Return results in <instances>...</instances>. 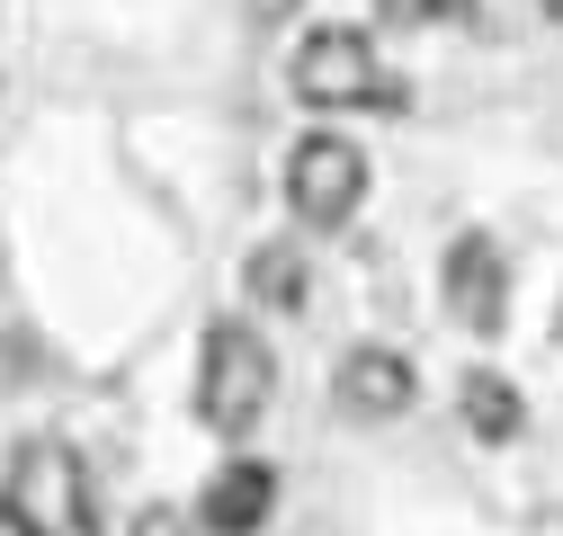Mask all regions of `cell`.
<instances>
[{"label":"cell","mask_w":563,"mask_h":536,"mask_svg":"<svg viewBox=\"0 0 563 536\" xmlns=\"http://www.w3.org/2000/svg\"><path fill=\"white\" fill-rule=\"evenodd\" d=\"M545 10H554V19H563V0H545Z\"/></svg>","instance_id":"4fadbf2b"},{"label":"cell","mask_w":563,"mask_h":536,"mask_svg":"<svg viewBox=\"0 0 563 536\" xmlns=\"http://www.w3.org/2000/svg\"><path fill=\"white\" fill-rule=\"evenodd\" d=\"M358 197H367V153L349 144V134H305V144L287 153V206H296L305 233L349 224Z\"/></svg>","instance_id":"3957f363"},{"label":"cell","mask_w":563,"mask_h":536,"mask_svg":"<svg viewBox=\"0 0 563 536\" xmlns=\"http://www.w3.org/2000/svg\"><path fill=\"white\" fill-rule=\"evenodd\" d=\"M0 536H45V527H36V518H19L10 501H0Z\"/></svg>","instance_id":"7c38bea8"},{"label":"cell","mask_w":563,"mask_h":536,"mask_svg":"<svg viewBox=\"0 0 563 536\" xmlns=\"http://www.w3.org/2000/svg\"><path fill=\"white\" fill-rule=\"evenodd\" d=\"M268 510H277V474H268L260 456L216 465V483L197 492V527H206V536H260Z\"/></svg>","instance_id":"52a82bcc"},{"label":"cell","mask_w":563,"mask_h":536,"mask_svg":"<svg viewBox=\"0 0 563 536\" xmlns=\"http://www.w3.org/2000/svg\"><path fill=\"white\" fill-rule=\"evenodd\" d=\"M331 402H340V412L349 421H402L411 412V358L402 349H349L340 358V376H331Z\"/></svg>","instance_id":"8992f818"},{"label":"cell","mask_w":563,"mask_h":536,"mask_svg":"<svg viewBox=\"0 0 563 536\" xmlns=\"http://www.w3.org/2000/svg\"><path fill=\"white\" fill-rule=\"evenodd\" d=\"M117 536H197V518H188V510H170V501H144Z\"/></svg>","instance_id":"8fae6325"},{"label":"cell","mask_w":563,"mask_h":536,"mask_svg":"<svg viewBox=\"0 0 563 536\" xmlns=\"http://www.w3.org/2000/svg\"><path fill=\"white\" fill-rule=\"evenodd\" d=\"M251 295H260L268 313H305V304H313V268H305V250H296V242L251 250Z\"/></svg>","instance_id":"9c48e42d"},{"label":"cell","mask_w":563,"mask_h":536,"mask_svg":"<svg viewBox=\"0 0 563 536\" xmlns=\"http://www.w3.org/2000/svg\"><path fill=\"white\" fill-rule=\"evenodd\" d=\"M376 10H385L394 27H448V19L474 10V0H376Z\"/></svg>","instance_id":"30bf717a"},{"label":"cell","mask_w":563,"mask_h":536,"mask_svg":"<svg viewBox=\"0 0 563 536\" xmlns=\"http://www.w3.org/2000/svg\"><path fill=\"white\" fill-rule=\"evenodd\" d=\"M268 384H277V358L251 322H216L197 349V412L216 421L224 438H242L260 412H268Z\"/></svg>","instance_id":"7a4b0ae2"},{"label":"cell","mask_w":563,"mask_h":536,"mask_svg":"<svg viewBox=\"0 0 563 536\" xmlns=\"http://www.w3.org/2000/svg\"><path fill=\"white\" fill-rule=\"evenodd\" d=\"M554 340H563V313H554Z\"/></svg>","instance_id":"5bb4252c"},{"label":"cell","mask_w":563,"mask_h":536,"mask_svg":"<svg viewBox=\"0 0 563 536\" xmlns=\"http://www.w3.org/2000/svg\"><path fill=\"white\" fill-rule=\"evenodd\" d=\"M439 295H448V322H465V331H501L510 322V259H501V242L492 233H456L448 242V268H439Z\"/></svg>","instance_id":"5b68a950"},{"label":"cell","mask_w":563,"mask_h":536,"mask_svg":"<svg viewBox=\"0 0 563 536\" xmlns=\"http://www.w3.org/2000/svg\"><path fill=\"white\" fill-rule=\"evenodd\" d=\"M287 81H296L305 108H331V116H349V108H402V81L385 72V54L367 45V27H305Z\"/></svg>","instance_id":"6da1fadb"},{"label":"cell","mask_w":563,"mask_h":536,"mask_svg":"<svg viewBox=\"0 0 563 536\" xmlns=\"http://www.w3.org/2000/svg\"><path fill=\"white\" fill-rule=\"evenodd\" d=\"M0 501H10L19 518H36L45 536H90V518H99L81 456H73V447H54V438H36V447L10 465V492H0Z\"/></svg>","instance_id":"277c9868"},{"label":"cell","mask_w":563,"mask_h":536,"mask_svg":"<svg viewBox=\"0 0 563 536\" xmlns=\"http://www.w3.org/2000/svg\"><path fill=\"white\" fill-rule=\"evenodd\" d=\"M456 402H465V429H474V438H492V447L528 429V402H519V384H510V376H492V367H474Z\"/></svg>","instance_id":"ba28073f"}]
</instances>
